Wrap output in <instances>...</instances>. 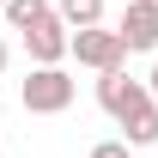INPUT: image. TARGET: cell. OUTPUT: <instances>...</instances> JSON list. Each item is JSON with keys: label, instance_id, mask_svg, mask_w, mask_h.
<instances>
[{"label": "cell", "instance_id": "obj_1", "mask_svg": "<svg viewBox=\"0 0 158 158\" xmlns=\"http://www.w3.org/2000/svg\"><path fill=\"white\" fill-rule=\"evenodd\" d=\"M73 73H67V67H31V79H24L19 85V98H24V110H31V116H61V110H67V103H73Z\"/></svg>", "mask_w": 158, "mask_h": 158}, {"label": "cell", "instance_id": "obj_2", "mask_svg": "<svg viewBox=\"0 0 158 158\" xmlns=\"http://www.w3.org/2000/svg\"><path fill=\"white\" fill-rule=\"evenodd\" d=\"M24 55H31V67H55V61L73 55V24L61 19V12H43L37 24H24Z\"/></svg>", "mask_w": 158, "mask_h": 158}, {"label": "cell", "instance_id": "obj_3", "mask_svg": "<svg viewBox=\"0 0 158 158\" xmlns=\"http://www.w3.org/2000/svg\"><path fill=\"white\" fill-rule=\"evenodd\" d=\"M67 61L91 67V73H110V67L128 61V43H122V31H110V24H85V31H73V55Z\"/></svg>", "mask_w": 158, "mask_h": 158}, {"label": "cell", "instance_id": "obj_4", "mask_svg": "<svg viewBox=\"0 0 158 158\" xmlns=\"http://www.w3.org/2000/svg\"><path fill=\"white\" fill-rule=\"evenodd\" d=\"M146 98H152V85H146V79H134L128 67H110V73H98V103H103V116H110V122H128Z\"/></svg>", "mask_w": 158, "mask_h": 158}, {"label": "cell", "instance_id": "obj_5", "mask_svg": "<svg viewBox=\"0 0 158 158\" xmlns=\"http://www.w3.org/2000/svg\"><path fill=\"white\" fill-rule=\"evenodd\" d=\"M122 43H128V55H152L158 49V0H128L116 19Z\"/></svg>", "mask_w": 158, "mask_h": 158}, {"label": "cell", "instance_id": "obj_6", "mask_svg": "<svg viewBox=\"0 0 158 158\" xmlns=\"http://www.w3.org/2000/svg\"><path fill=\"white\" fill-rule=\"evenodd\" d=\"M116 128H122V140H128L134 152L158 146V98H146V103L134 110V116H128V122H116Z\"/></svg>", "mask_w": 158, "mask_h": 158}, {"label": "cell", "instance_id": "obj_7", "mask_svg": "<svg viewBox=\"0 0 158 158\" xmlns=\"http://www.w3.org/2000/svg\"><path fill=\"white\" fill-rule=\"evenodd\" d=\"M55 12L73 31H85V24H103V0H55Z\"/></svg>", "mask_w": 158, "mask_h": 158}, {"label": "cell", "instance_id": "obj_8", "mask_svg": "<svg viewBox=\"0 0 158 158\" xmlns=\"http://www.w3.org/2000/svg\"><path fill=\"white\" fill-rule=\"evenodd\" d=\"M0 12H6V24H12V31H24V24H37L43 12H55V0H6Z\"/></svg>", "mask_w": 158, "mask_h": 158}, {"label": "cell", "instance_id": "obj_9", "mask_svg": "<svg viewBox=\"0 0 158 158\" xmlns=\"http://www.w3.org/2000/svg\"><path fill=\"white\" fill-rule=\"evenodd\" d=\"M85 158H134V146H128V140H98Z\"/></svg>", "mask_w": 158, "mask_h": 158}, {"label": "cell", "instance_id": "obj_10", "mask_svg": "<svg viewBox=\"0 0 158 158\" xmlns=\"http://www.w3.org/2000/svg\"><path fill=\"white\" fill-rule=\"evenodd\" d=\"M6 61H12V49H6V37H0V73H6Z\"/></svg>", "mask_w": 158, "mask_h": 158}, {"label": "cell", "instance_id": "obj_11", "mask_svg": "<svg viewBox=\"0 0 158 158\" xmlns=\"http://www.w3.org/2000/svg\"><path fill=\"white\" fill-rule=\"evenodd\" d=\"M146 85H152V98H158V61H152V73H146Z\"/></svg>", "mask_w": 158, "mask_h": 158}, {"label": "cell", "instance_id": "obj_12", "mask_svg": "<svg viewBox=\"0 0 158 158\" xmlns=\"http://www.w3.org/2000/svg\"><path fill=\"white\" fill-rule=\"evenodd\" d=\"M0 6H6V0H0Z\"/></svg>", "mask_w": 158, "mask_h": 158}, {"label": "cell", "instance_id": "obj_13", "mask_svg": "<svg viewBox=\"0 0 158 158\" xmlns=\"http://www.w3.org/2000/svg\"><path fill=\"white\" fill-rule=\"evenodd\" d=\"M0 158H6V152H0Z\"/></svg>", "mask_w": 158, "mask_h": 158}]
</instances>
